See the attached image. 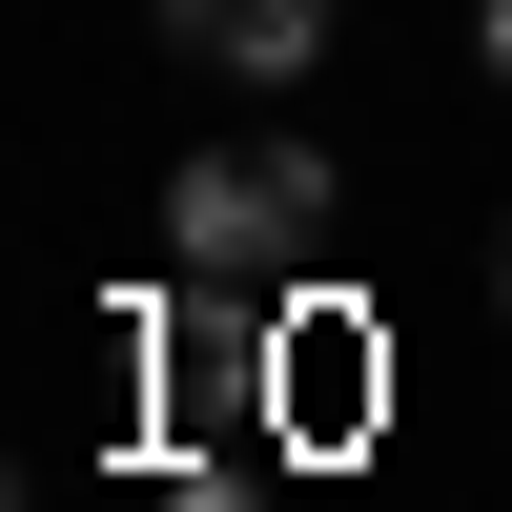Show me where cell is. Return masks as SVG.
<instances>
[{"instance_id":"obj_1","label":"cell","mask_w":512,"mask_h":512,"mask_svg":"<svg viewBox=\"0 0 512 512\" xmlns=\"http://www.w3.org/2000/svg\"><path fill=\"white\" fill-rule=\"evenodd\" d=\"M308 246H328V164L308 144H205L164 185V267L185 287H287Z\"/></svg>"},{"instance_id":"obj_2","label":"cell","mask_w":512,"mask_h":512,"mask_svg":"<svg viewBox=\"0 0 512 512\" xmlns=\"http://www.w3.org/2000/svg\"><path fill=\"white\" fill-rule=\"evenodd\" d=\"M185 62H226V82H287V62H328V0H144Z\"/></svg>"},{"instance_id":"obj_3","label":"cell","mask_w":512,"mask_h":512,"mask_svg":"<svg viewBox=\"0 0 512 512\" xmlns=\"http://www.w3.org/2000/svg\"><path fill=\"white\" fill-rule=\"evenodd\" d=\"M472 62H492V82H512V0H472Z\"/></svg>"}]
</instances>
